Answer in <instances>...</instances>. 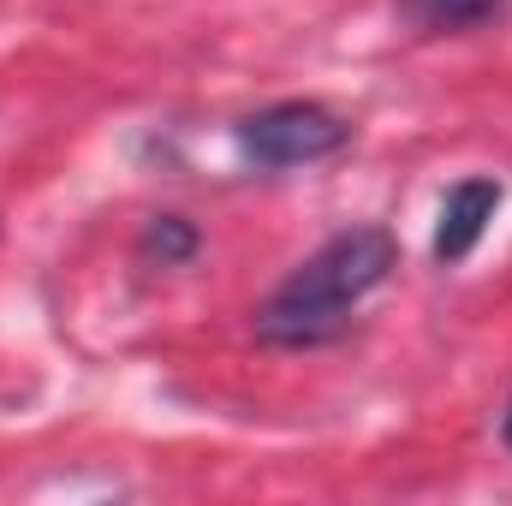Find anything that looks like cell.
<instances>
[{"label": "cell", "instance_id": "6da1fadb", "mask_svg": "<svg viewBox=\"0 0 512 506\" xmlns=\"http://www.w3.org/2000/svg\"><path fill=\"white\" fill-rule=\"evenodd\" d=\"M399 268V239L387 227H346L328 245L304 256L262 304H256V340L274 352H310L352 328L358 304L387 286Z\"/></svg>", "mask_w": 512, "mask_h": 506}, {"label": "cell", "instance_id": "7a4b0ae2", "mask_svg": "<svg viewBox=\"0 0 512 506\" xmlns=\"http://www.w3.org/2000/svg\"><path fill=\"white\" fill-rule=\"evenodd\" d=\"M346 143H352V126L322 102H268V108L239 120V149L262 173L316 167V161L340 155Z\"/></svg>", "mask_w": 512, "mask_h": 506}, {"label": "cell", "instance_id": "3957f363", "mask_svg": "<svg viewBox=\"0 0 512 506\" xmlns=\"http://www.w3.org/2000/svg\"><path fill=\"white\" fill-rule=\"evenodd\" d=\"M501 203H507V191H501V179H489V173H471V179H459L447 197H441V221H435V262L441 268H459L465 256L483 245V233H489V221L501 215Z\"/></svg>", "mask_w": 512, "mask_h": 506}, {"label": "cell", "instance_id": "277c9868", "mask_svg": "<svg viewBox=\"0 0 512 506\" xmlns=\"http://www.w3.org/2000/svg\"><path fill=\"white\" fill-rule=\"evenodd\" d=\"M507 12V0H399V18L417 36H465Z\"/></svg>", "mask_w": 512, "mask_h": 506}, {"label": "cell", "instance_id": "5b68a950", "mask_svg": "<svg viewBox=\"0 0 512 506\" xmlns=\"http://www.w3.org/2000/svg\"><path fill=\"white\" fill-rule=\"evenodd\" d=\"M197 251H203V233L185 215H155L143 227V239H137V256L143 262H161V268H185Z\"/></svg>", "mask_w": 512, "mask_h": 506}, {"label": "cell", "instance_id": "8992f818", "mask_svg": "<svg viewBox=\"0 0 512 506\" xmlns=\"http://www.w3.org/2000/svg\"><path fill=\"white\" fill-rule=\"evenodd\" d=\"M501 441L512 447V399H507V423H501Z\"/></svg>", "mask_w": 512, "mask_h": 506}]
</instances>
